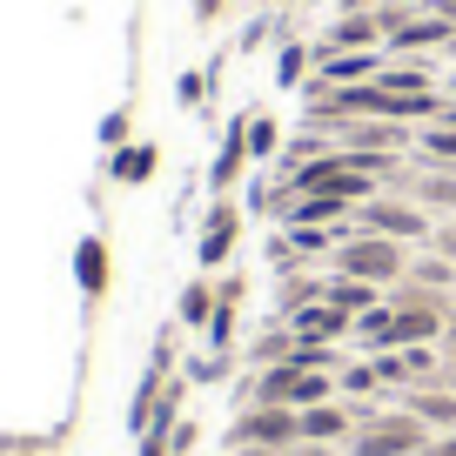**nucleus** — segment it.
I'll list each match as a JSON object with an SVG mask.
<instances>
[{"label": "nucleus", "instance_id": "obj_24", "mask_svg": "<svg viewBox=\"0 0 456 456\" xmlns=\"http://www.w3.org/2000/svg\"><path fill=\"white\" fill-rule=\"evenodd\" d=\"M222 7H228V0H195V14H201V20H215Z\"/></svg>", "mask_w": 456, "mask_h": 456}, {"label": "nucleus", "instance_id": "obj_7", "mask_svg": "<svg viewBox=\"0 0 456 456\" xmlns=\"http://www.w3.org/2000/svg\"><path fill=\"white\" fill-rule=\"evenodd\" d=\"M74 282H81L87 302L108 296V242H101V235H81V242H74Z\"/></svg>", "mask_w": 456, "mask_h": 456}, {"label": "nucleus", "instance_id": "obj_16", "mask_svg": "<svg viewBox=\"0 0 456 456\" xmlns=\"http://www.w3.org/2000/svg\"><path fill=\"white\" fill-rule=\"evenodd\" d=\"M416 201H429V208H456V175H423V182H410Z\"/></svg>", "mask_w": 456, "mask_h": 456}, {"label": "nucleus", "instance_id": "obj_19", "mask_svg": "<svg viewBox=\"0 0 456 456\" xmlns=\"http://www.w3.org/2000/svg\"><path fill=\"white\" fill-rule=\"evenodd\" d=\"M302 74H309V54H302V47H296V41H289V47H282V54H275V81H282V87H296V81H302Z\"/></svg>", "mask_w": 456, "mask_h": 456}, {"label": "nucleus", "instance_id": "obj_6", "mask_svg": "<svg viewBox=\"0 0 456 456\" xmlns=\"http://www.w3.org/2000/svg\"><path fill=\"white\" fill-rule=\"evenodd\" d=\"M349 322H356V315H342L336 302H309V309H296V329H289V336L296 342H342Z\"/></svg>", "mask_w": 456, "mask_h": 456}, {"label": "nucleus", "instance_id": "obj_25", "mask_svg": "<svg viewBox=\"0 0 456 456\" xmlns=\"http://www.w3.org/2000/svg\"><path fill=\"white\" fill-rule=\"evenodd\" d=\"M142 456H168V436H148V443H142Z\"/></svg>", "mask_w": 456, "mask_h": 456}, {"label": "nucleus", "instance_id": "obj_28", "mask_svg": "<svg viewBox=\"0 0 456 456\" xmlns=\"http://www.w3.org/2000/svg\"><path fill=\"white\" fill-rule=\"evenodd\" d=\"M436 121H450V128H456V101H443V114H436Z\"/></svg>", "mask_w": 456, "mask_h": 456}, {"label": "nucleus", "instance_id": "obj_4", "mask_svg": "<svg viewBox=\"0 0 456 456\" xmlns=\"http://www.w3.org/2000/svg\"><path fill=\"white\" fill-rule=\"evenodd\" d=\"M416 443H423V423L403 410V416H376V423H362L356 443H349V456H416Z\"/></svg>", "mask_w": 456, "mask_h": 456}, {"label": "nucleus", "instance_id": "obj_5", "mask_svg": "<svg viewBox=\"0 0 456 456\" xmlns=\"http://www.w3.org/2000/svg\"><path fill=\"white\" fill-rule=\"evenodd\" d=\"M356 222H362V235H389V242H416V235H429V222H423L416 201H383V195L362 201Z\"/></svg>", "mask_w": 456, "mask_h": 456}, {"label": "nucleus", "instance_id": "obj_14", "mask_svg": "<svg viewBox=\"0 0 456 456\" xmlns=\"http://www.w3.org/2000/svg\"><path fill=\"white\" fill-rule=\"evenodd\" d=\"M349 429V416L336 410V403H315V410H302V436L309 443H322V436H342Z\"/></svg>", "mask_w": 456, "mask_h": 456}, {"label": "nucleus", "instance_id": "obj_29", "mask_svg": "<svg viewBox=\"0 0 456 456\" xmlns=\"http://www.w3.org/2000/svg\"><path fill=\"white\" fill-rule=\"evenodd\" d=\"M450 101H456V68H450Z\"/></svg>", "mask_w": 456, "mask_h": 456}, {"label": "nucleus", "instance_id": "obj_15", "mask_svg": "<svg viewBox=\"0 0 456 456\" xmlns=\"http://www.w3.org/2000/svg\"><path fill=\"white\" fill-rule=\"evenodd\" d=\"M155 175V148H114V182H148Z\"/></svg>", "mask_w": 456, "mask_h": 456}, {"label": "nucleus", "instance_id": "obj_3", "mask_svg": "<svg viewBox=\"0 0 456 456\" xmlns=\"http://www.w3.org/2000/svg\"><path fill=\"white\" fill-rule=\"evenodd\" d=\"M228 443H248V450H275V443H302V410H269V403H256L248 416H235Z\"/></svg>", "mask_w": 456, "mask_h": 456}, {"label": "nucleus", "instance_id": "obj_20", "mask_svg": "<svg viewBox=\"0 0 456 456\" xmlns=\"http://www.w3.org/2000/svg\"><path fill=\"white\" fill-rule=\"evenodd\" d=\"M282 148V134H275V121H262V114H248V155H275Z\"/></svg>", "mask_w": 456, "mask_h": 456}, {"label": "nucleus", "instance_id": "obj_30", "mask_svg": "<svg viewBox=\"0 0 456 456\" xmlns=\"http://www.w3.org/2000/svg\"><path fill=\"white\" fill-rule=\"evenodd\" d=\"M443 7H456V0H443Z\"/></svg>", "mask_w": 456, "mask_h": 456}, {"label": "nucleus", "instance_id": "obj_12", "mask_svg": "<svg viewBox=\"0 0 456 456\" xmlns=\"http://www.w3.org/2000/svg\"><path fill=\"white\" fill-rule=\"evenodd\" d=\"M403 410H410L416 423H443V429H456V396H450V389H410V396H403Z\"/></svg>", "mask_w": 456, "mask_h": 456}, {"label": "nucleus", "instance_id": "obj_27", "mask_svg": "<svg viewBox=\"0 0 456 456\" xmlns=\"http://www.w3.org/2000/svg\"><path fill=\"white\" fill-rule=\"evenodd\" d=\"M443 336H450V370H456V315L443 322Z\"/></svg>", "mask_w": 456, "mask_h": 456}, {"label": "nucleus", "instance_id": "obj_13", "mask_svg": "<svg viewBox=\"0 0 456 456\" xmlns=\"http://www.w3.org/2000/svg\"><path fill=\"white\" fill-rule=\"evenodd\" d=\"M322 302H336L342 315H370V309H376V289L356 282V275H336V282L322 289Z\"/></svg>", "mask_w": 456, "mask_h": 456}, {"label": "nucleus", "instance_id": "obj_17", "mask_svg": "<svg viewBox=\"0 0 456 456\" xmlns=\"http://www.w3.org/2000/svg\"><path fill=\"white\" fill-rule=\"evenodd\" d=\"M423 155H429V161H450V168H456V128H450V121L423 128Z\"/></svg>", "mask_w": 456, "mask_h": 456}, {"label": "nucleus", "instance_id": "obj_26", "mask_svg": "<svg viewBox=\"0 0 456 456\" xmlns=\"http://www.w3.org/2000/svg\"><path fill=\"white\" fill-rule=\"evenodd\" d=\"M429 456H456V429H450V436H443V443H436Z\"/></svg>", "mask_w": 456, "mask_h": 456}, {"label": "nucleus", "instance_id": "obj_8", "mask_svg": "<svg viewBox=\"0 0 456 456\" xmlns=\"http://www.w3.org/2000/svg\"><path fill=\"white\" fill-rule=\"evenodd\" d=\"M235 235H242V215H235V201H215L208 208V228H201V262H228V248H235Z\"/></svg>", "mask_w": 456, "mask_h": 456}, {"label": "nucleus", "instance_id": "obj_21", "mask_svg": "<svg viewBox=\"0 0 456 456\" xmlns=\"http://www.w3.org/2000/svg\"><path fill=\"white\" fill-rule=\"evenodd\" d=\"M182 315H188V322H208V315H215V302H208V289H188V296H182Z\"/></svg>", "mask_w": 456, "mask_h": 456}, {"label": "nucleus", "instance_id": "obj_9", "mask_svg": "<svg viewBox=\"0 0 456 456\" xmlns=\"http://www.w3.org/2000/svg\"><path fill=\"white\" fill-rule=\"evenodd\" d=\"M242 168H248V121H235L228 142H222V155H215V168H208V188H215V195H228Z\"/></svg>", "mask_w": 456, "mask_h": 456}, {"label": "nucleus", "instance_id": "obj_11", "mask_svg": "<svg viewBox=\"0 0 456 456\" xmlns=\"http://www.w3.org/2000/svg\"><path fill=\"white\" fill-rule=\"evenodd\" d=\"M376 34H383V20H376V14H356V7H349V14L329 28V47H336V54H362V47H376Z\"/></svg>", "mask_w": 456, "mask_h": 456}, {"label": "nucleus", "instance_id": "obj_10", "mask_svg": "<svg viewBox=\"0 0 456 456\" xmlns=\"http://www.w3.org/2000/svg\"><path fill=\"white\" fill-rule=\"evenodd\" d=\"M376 74H383V61H376L370 47H362V54H336V47H329V61H322L329 87H362V81H376Z\"/></svg>", "mask_w": 456, "mask_h": 456}, {"label": "nucleus", "instance_id": "obj_23", "mask_svg": "<svg viewBox=\"0 0 456 456\" xmlns=\"http://www.w3.org/2000/svg\"><path fill=\"white\" fill-rule=\"evenodd\" d=\"M175 94H182L188 108H195V101H201V74H182V81H175Z\"/></svg>", "mask_w": 456, "mask_h": 456}, {"label": "nucleus", "instance_id": "obj_1", "mask_svg": "<svg viewBox=\"0 0 456 456\" xmlns=\"http://www.w3.org/2000/svg\"><path fill=\"white\" fill-rule=\"evenodd\" d=\"M329 389H336V376H329V370L275 362V370L256 383V403H269V410H315V403H329Z\"/></svg>", "mask_w": 456, "mask_h": 456}, {"label": "nucleus", "instance_id": "obj_18", "mask_svg": "<svg viewBox=\"0 0 456 456\" xmlns=\"http://www.w3.org/2000/svg\"><path fill=\"white\" fill-rule=\"evenodd\" d=\"M362 342H370V349H396V336H389V302H376V309L362 315Z\"/></svg>", "mask_w": 456, "mask_h": 456}, {"label": "nucleus", "instance_id": "obj_2", "mask_svg": "<svg viewBox=\"0 0 456 456\" xmlns=\"http://www.w3.org/2000/svg\"><path fill=\"white\" fill-rule=\"evenodd\" d=\"M336 269L356 282H403L410 262H403V242H389V235H349V242H336Z\"/></svg>", "mask_w": 456, "mask_h": 456}, {"label": "nucleus", "instance_id": "obj_22", "mask_svg": "<svg viewBox=\"0 0 456 456\" xmlns=\"http://www.w3.org/2000/svg\"><path fill=\"white\" fill-rule=\"evenodd\" d=\"M101 142H108V148H121V142H128V108H114L108 121H101Z\"/></svg>", "mask_w": 456, "mask_h": 456}]
</instances>
